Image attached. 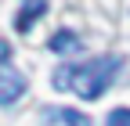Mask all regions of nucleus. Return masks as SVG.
Returning a JSON list of instances; mask_svg holds the SVG:
<instances>
[{"label": "nucleus", "instance_id": "7", "mask_svg": "<svg viewBox=\"0 0 130 126\" xmlns=\"http://www.w3.org/2000/svg\"><path fill=\"white\" fill-rule=\"evenodd\" d=\"M7 61H11V43L0 40V69H7Z\"/></svg>", "mask_w": 130, "mask_h": 126}, {"label": "nucleus", "instance_id": "3", "mask_svg": "<svg viewBox=\"0 0 130 126\" xmlns=\"http://www.w3.org/2000/svg\"><path fill=\"white\" fill-rule=\"evenodd\" d=\"M43 126H90V119L83 112H76V108H47Z\"/></svg>", "mask_w": 130, "mask_h": 126}, {"label": "nucleus", "instance_id": "4", "mask_svg": "<svg viewBox=\"0 0 130 126\" xmlns=\"http://www.w3.org/2000/svg\"><path fill=\"white\" fill-rule=\"evenodd\" d=\"M51 51H54V54H72V51H79V36L72 33V29H61V33L51 36Z\"/></svg>", "mask_w": 130, "mask_h": 126}, {"label": "nucleus", "instance_id": "6", "mask_svg": "<svg viewBox=\"0 0 130 126\" xmlns=\"http://www.w3.org/2000/svg\"><path fill=\"white\" fill-rule=\"evenodd\" d=\"M105 126H130V108H112Z\"/></svg>", "mask_w": 130, "mask_h": 126}, {"label": "nucleus", "instance_id": "2", "mask_svg": "<svg viewBox=\"0 0 130 126\" xmlns=\"http://www.w3.org/2000/svg\"><path fill=\"white\" fill-rule=\"evenodd\" d=\"M25 94V76L14 69H0V104H14Z\"/></svg>", "mask_w": 130, "mask_h": 126}, {"label": "nucleus", "instance_id": "5", "mask_svg": "<svg viewBox=\"0 0 130 126\" xmlns=\"http://www.w3.org/2000/svg\"><path fill=\"white\" fill-rule=\"evenodd\" d=\"M43 11H47V4H43V0H36V4H32V7H22L18 14H14V29H18V33H29V25H32V18H40Z\"/></svg>", "mask_w": 130, "mask_h": 126}, {"label": "nucleus", "instance_id": "1", "mask_svg": "<svg viewBox=\"0 0 130 126\" xmlns=\"http://www.w3.org/2000/svg\"><path fill=\"white\" fill-rule=\"evenodd\" d=\"M119 69H123L119 54H101V58L79 61V65H61L54 72V87L58 90H76L83 101H98L112 87V79H116Z\"/></svg>", "mask_w": 130, "mask_h": 126}]
</instances>
